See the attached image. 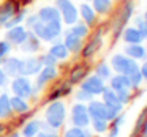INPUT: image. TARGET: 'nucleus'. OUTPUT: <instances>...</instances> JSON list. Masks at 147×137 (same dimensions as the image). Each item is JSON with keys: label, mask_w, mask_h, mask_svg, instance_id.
Wrapping results in <instances>:
<instances>
[{"label": "nucleus", "mask_w": 147, "mask_h": 137, "mask_svg": "<svg viewBox=\"0 0 147 137\" xmlns=\"http://www.w3.org/2000/svg\"><path fill=\"white\" fill-rule=\"evenodd\" d=\"M144 21H146V24H147V11L144 13Z\"/></svg>", "instance_id": "8fccbe9b"}, {"label": "nucleus", "mask_w": 147, "mask_h": 137, "mask_svg": "<svg viewBox=\"0 0 147 137\" xmlns=\"http://www.w3.org/2000/svg\"><path fill=\"white\" fill-rule=\"evenodd\" d=\"M139 73H141V76H142V79L147 80V60L142 63V66H139Z\"/></svg>", "instance_id": "79ce46f5"}, {"label": "nucleus", "mask_w": 147, "mask_h": 137, "mask_svg": "<svg viewBox=\"0 0 147 137\" xmlns=\"http://www.w3.org/2000/svg\"><path fill=\"white\" fill-rule=\"evenodd\" d=\"M92 98H93V95H90L89 92H86V90H82V88L76 93V99L79 102H82V101H92Z\"/></svg>", "instance_id": "58836bf2"}, {"label": "nucleus", "mask_w": 147, "mask_h": 137, "mask_svg": "<svg viewBox=\"0 0 147 137\" xmlns=\"http://www.w3.org/2000/svg\"><path fill=\"white\" fill-rule=\"evenodd\" d=\"M70 32L74 33L76 36H79V38H84V36L89 33V29H87V24H84V22H74L73 29H71Z\"/></svg>", "instance_id": "7c9ffc66"}, {"label": "nucleus", "mask_w": 147, "mask_h": 137, "mask_svg": "<svg viewBox=\"0 0 147 137\" xmlns=\"http://www.w3.org/2000/svg\"><path fill=\"white\" fill-rule=\"evenodd\" d=\"M146 52H147V46H146Z\"/></svg>", "instance_id": "864d4df0"}, {"label": "nucleus", "mask_w": 147, "mask_h": 137, "mask_svg": "<svg viewBox=\"0 0 147 137\" xmlns=\"http://www.w3.org/2000/svg\"><path fill=\"white\" fill-rule=\"evenodd\" d=\"M41 61L40 58H27L22 65V76H33V74H38L41 71Z\"/></svg>", "instance_id": "4468645a"}, {"label": "nucleus", "mask_w": 147, "mask_h": 137, "mask_svg": "<svg viewBox=\"0 0 147 137\" xmlns=\"http://www.w3.org/2000/svg\"><path fill=\"white\" fill-rule=\"evenodd\" d=\"M63 44L68 49V52H79L82 49V38L76 36L71 32H67L63 36Z\"/></svg>", "instance_id": "9b49d317"}, {"label": "nucleus", "mask_w": 147, "mask_h": 137, "mask_svg": "<svg viewBox=\"0 0 147 137\" xmlns=\"http://www.w3.org/2000/svg\"><path fill=\"white\" fill-rule=\"evenodd\" d=\"M10 106H11V110H14L16 114H26L29 110V104L26 102V99L19 98V96L10 98Z\"/></svg>", "instance_id": "412c9836"}, {"label": "nucleus", "mask_w": 147, "mask_h": 137, "mask_svg": "<svg viewBox=\"0 0 147 137\" xmlns=\"http://www.w3.org/2000/svg\"><path fill=\"white\" fill-rule=\"evenodd\" d=\"M100 47H101V36L96 35L95 38H93L92 41H90L89 44H87L86 47L82 49V57H86V58H87V57H90V55H93Z\"/></svg>", "instance_id": "4be33fe9"}, {"label": "nucleus", "mask_w": 147, "mask_h": 137, "mask_svg": "<svg viewBox=\"0 0 147 137\" xmlns=\"http://www.w3.org/2000/svg\"><path fill=\"white\" fill-rule=\"evenodd\" d=\"M11 51V46L8 41H0V58H3L5 55H8V52Z\"/></svg>", "instance_id": "ea45409f"}, {"label": "nucleus", "mask_w": 147, "mask_h": 137, "mask_svg": "<svg viewBox=\"0 0 147 137\" xmlns=\"http://www.w3.org/2000/svg\"><path fill=\"white\" fill-rule=\"evenodd\" d=\"M111 7H112V2L111 0H93V11L95 13H101V14H105V13H108L109 10H111Z\"/></svg>", "instance_id": "c85d7f7f"}, {"label": "nucleus", "mask_w": 147, "mask_h": 137, "mask_svg": "<svg viewBox=\"0 0 147 137\" xmlns=\"http://www.w3.org/2000/svg\"><path fill=\"white\" fill-rule=\"evenodd\" d=\"M5 132H7V128H5V126H3V124H0V137L3 136V134H5Z\"/></svg>", "instance_id": "49530a36"}, {"label": "nucleus", "mask_w": 147, "mask_h": 137, "mask_svg": "<svg viewBox=\"0 0 147 137\" xmlns=\"http://www.w3.org/2000/svg\"><path fill=\"white\" fill-rule=\"evenodd\" d=\"M136 29L139 30V33H141V36H142V39H147V24H146V21L144 19H136Z\"/></svg>", "instance_id": "e433bc0d"}, {"label": "nucleus", "mask_w": 147, "mask_h": 137, "mask_svg": "<svg viewBox=\"0 0 147 137\" xmlns=\"http://www.w3.org/2000/svg\"><path fill=\"white\" fill-rule=\"evenodd\" d=\"M105 87H106L105 85V80L100 79L96 74L89 76L82 84H81V88L86 90V92H89L90 95H101V92L105 90Z\"/></svg>", "instance_id": "0eeeda50"}, {"label": "nucleus", "mask_w": 147, "mask_h": 137, "mask_svg": "<svg viewBox=\"0 0 147 137\" xmlns=\"http://www.w3.org/2000/svg\"><path fill=\"white\" fill-rule=\"evenodd\" d=\"M71 121L78 128L89 126L90 117H89V112H87V107L82 102H78V104L73 106V109H71Z\"/></svg>", "instance_id": "39448f33"}, {"label": "nucleus", "mask_w": 147, "mask_h": 137, "mask_svg": "<svg viewBox=\"0 0 147 137\" xmlns=\"http://www.w3.org/2000/svg\"><path fill=\"white\" fill-rule=\"evenodd\" d=\"M123 39L127 44H141L142 36H141L139 30L136 27H127L123 30Z\"/></svg>", "instance_id": "6ab92c4d"}, {"label": "nucleus", "mask_w": 147, "mask_h": 137, "mask_svg": "<svg viewBox=\"0 0 147 137\" xmlns=\"http://www.w3.org/2000/svg\"><path fill=\"white\" fill-rule=\"evenodd\" d=\"M10 137H19V134H11Z\"/></svg>", "instance_id": "3c124183"}, {"label": "nucleus", "mask_w": 147, "mask_h": 137, "mask_svg": "<svg viewBox=\"0 0 147 137\" xmlns=\"http://www.w3.org/2000/svg\"><path fill=\"white\" fill-rule=\"evenodd\" d=\"M95 74L103 80L111 79V68H109L106 63H100L98 66H96V70H95Z\"/></svg>", "instance_id": "2f4dec72"}, {"label": "nucleus", "mask_w": 147, "mask_h": 137, "mask_svg": "<svg viewBox=\"0 0 147 137\" xmlns=\"http://www.w3.org/2000/svg\"><path fill=\"white\" fill-rule=\"evenodd\" d=\"M119 136V126H112L111 132H109V137H117Z\"/></svg>", "instance_id": "a18cd8bd"}, {"label": "nucleus", "mask_w": 147, "mask_h": 137, "mask_svg": "<svg viewBox=\"0 0 147 137\" xmlns=\"http://www.w3.org/2000/svg\"><path fill=\"white\" fill-rule=\"evenodd\" d=\"M127 77H128V82H130V87H133V88H138L141 80H142V76H141L139 71H136V73L130 74V76H127Z\"/></svg>", "instance_id": "72a5a7b5"}, {"label": "nucleus", "mask_w": 147, "mask_h": 137, "mask_svg": "<svg viewBox=\"0 0 147 137\" xmlns=\"http://www.w3.org/2000/svg\"><path fill=\"white\" fill-rule=\"evenodd\" d=\"M22 17H24V11H21V13H18L16 16H13L10 21H8L7 24H5V27H8V29H11V27H14V25H18V24L22 21Z\"/></svg>", "instance_id": "4c0bfd02"}, {"label": "nucleus", "mask_w": 147, "mask_h": 137, "mask_svg": "<svg viewBox=\"0 0 147 137\" xmlns=\"http://www.w3.org/2000/svg\"><path fill=\"white\" fill-rule=\"evenodd\" d=\"M7 82V74L3 73V70H0V87H3Z\"/></svg>", "instance_id": "c03bdc74"}, {"label": "nucleus", "mask_w": 147, "mask_h": 137, "mask_svg": "<svg viewBox=\"0 0 147 137\" xmlns=\"http://www.w3.org/2000/svg\"><path fill=\"white\" fill-rule=\"evenodd\" d=\"M49 54H51L52 57H55L57 60H63V58L68 57L70 52H68V49L65 47L63 43H55V44L49 49Z\"/></svg>", "instance_id": "b1692460"}, {"label": "nucleus", "mask_w": 147, "mask_h": 137, "mask_svg": "<svg viewBox=\"0 0 147 137\" xmlns=\"http://www.w3.org/2000/svg\"><path fill=\"white\" fill-rule=\"evenodd\" d=\"M111 66L115 73L123 74V76H130V74L139 71V65H138L136 60L127 57V55H122V54H117V55L112 57Z\"/></svg>", "instance_id": "7ed1b4c3"}, {"label": "nucleus", "mask_w": 147, "mask_h": 137, "mask_svg": "<svg viewBox=\"0 0 147 137\" xmlns=\"http://www.w3.org/2000/svg\"><path fill=\"white\" fill-rule=\"evenodd\" d=\"M36 22H38V16H36V14H33V16H30L29 19H27V25H29L30 29H32Z\"/></svg>", "instance_id": "37998d69"}, {"label": "nucleus", "mask_w": 147, "mask_h": 137, "mask_svg": "<svg viewBox=\"0 0 147 137\" xmlns=\"http://www.w3.org/2000/svg\"><path fill=\"white\" fill-rule=\"evenodd\" d=\"M123 104H117V106H108L106 104V112H105V120L106 121H112L119 114H120Z\"/></svg>", "instance_id": "c756f323"}, {"label": "nucleus", "mask_w": 147, "mask_h": 137, "mask_svg": "<svg viewBox=\"0 0 147 137\" xmlns=\"http://www.w3.org/2000/svg\"><path fill=\"white\" fill-rule=\"evenodd\" d=\"M41 129V121H36V120H32L24 126L22 129V136L24 137H35L36 134L40 132Z\"/></svg>", "instance_id": "5701e85b"}, {"label": "nucleus", "mask_w": 147, "mask_h": 137, "mask_svg": "<svg viewBox=\"0 0 147 137\" xmlns=\"http://www.w3.org/2000/svg\"><path fill=\"white\" fill-rule=\"evenodd\" d=\"M86 71L87 68L84 66V65H78V66H74L73 70H71L70 73V82L71 84H79V80H82L84 77H86Z\"/></svg>", "instance_id": "a878e982"}, {"label": "nucleus", "mask_w": 147, "mask_h": 137, "mask_svg": "<svg viewBox=\"0 0 147 137\" xmlns=\"http://www.w3.org/2000/svg\"><path fill=\"white\" fill-rule=\"evenodd\" d=\"M40 49V43H38V38L32 33H29L27 39L22 43V51L26 52H36Z\"/></svg>", "instance_id": "bb28decb"}, {"label": "nucleus", "mask_w": 147, "mask_h": 137, "mask_svg": "<svg viewBox=\"0 0 147 137\" xmlns=\"http://www.w3.org/2000/svg\"><path fill=\"white\" fill-rule=\"evenodd\" d=\"M92 126L96 132H105L108 129V121L106 120H93L92 121Z\"/></svg>", "instance_id": "c9c22d12"}, {"label": "nucleus", "mask_w": 147, "mask_h": 137, "mask_svg": "<svg viewBox=\"0 0 147 137\" xmlns=\"http://www.w3.org/2000/svg\"><path fill=\"white\" fill-rule=\"evenodd\" d=\"M38 16V21L41 22H51V21H59L60 19V13H59L57 8L54 7H45L36 13Z\"/></svg>", "instance_id": "ddd939ff"}, {"label": "nucleus", "mask_w": 147, "mask_h": 137, "mask_svg": "<svg viewBox=\"0 0 147 137\" xmlns=\"http://www.w3.org/2000/svg\"><path fill=\"white\" fill-rule=\"evenodd\" d=\"M2 61H3V60H2V58H0V65H2Z\"/></svg>", "instance_id": "603ef678"}, {"label": "nucleus", "mask_w": 147, "mask_h": 137, "mask_svg": "<svg viewBox=\"0 0 147 137\" xmlns=\"http://www.w3.org/2000/svg\"><path fill=\"white\" fill-rule=\"evenodd\" d=\"M11 106H10V96L2 95L0 96V118H8L11 115Z\"/></svg>", "instance_id": "cd10ccee"}, {"label": "nucleus", "mask_w": 147, "mask_h": 137, "mask_svg": "<svg viewBox=\"0 0 147 137\" xmlns=\"http://www.w3.org/2000/svg\"><path fill=\"white\" fill-rule=\"evenodd\" d=\"M87 112L89 117H92L93 120H105V112H106V104L103 101H90V104L87 106Z\"/></svg>", "instance_id": "9d476101"}, {"label": "nucleus", "mask_w": 147, "mask_h": 137, "mask_svg": "<svg viewBox=\"0 0 147 137\" xmlns=\"http://www.w3.org/2000/svg\"><path fill=\"white\" fill-rule=\"evenodd\" d=\"M144 131H147V118L144 120V124H142V129H141V132H144Z\"/></svg>", "instance_id": "de8ad7c7"}, {"label": "nucleus", "mask_w": 147, "mask_h": 137, "mask_svg": "<svg viewBox=\"0 0 147 137\" xmlns=\"http://www.w3.org/2000/svg\"><path fill=\"white\" fill-rule=\"evenodd\" d=\"M40 61H41V65H43V66H55V65H57V58H55V57H52L51 54L43 55V57L40 58Z\"/></svg>", "instance_id": "f704fd0d"}, {"label": "nucleus", "mask_w": 147, "mask_h": 137, "mask_svg": "<svg viewBox=\"0 0 147 137\" xmlns=\"http://www.w3.org/2000/svg\"><path fill=\"white\" fill-rule=\"evenodd\" d=\"M27 36H29V33H27L26 29L21 27V25H14L7 32V39L10 43H13V44H22L27 39Z\"/></svg>", "instance_id": "1a4fd4ad"}, {"label": "nucleus", "mask_w": 147, "mask_h": 137, "mask_svg": "<svg viewBox=\"0 0 147 137\" xmlns=\"http://www.w3.org/2000/svg\"><path fill=\"white\" fill-rule=\"evenodd\" d=\"M125 54L133 60H142V58H146L147 52L142 44H128L125 47Z\"/></svg>", "instance_id": "f3484780"}, {"label": "nucleus", "mask_w": 147, "mask_h": 137, "mask_svg": "<svg viewBox=\"0 0 147 137\" xmlns=\"http://www.w3.org/2000/svg\"><path fill=\"white\" fill-rule=\"evenodd\" d=\"M16 13H18V3H14L13 0L7 2L3 7L0 8V25H5Z\"/></svg>", "instance_id": "f8f14e48"}, {"label": "nucleus", "mask_w": 147, "mask_h": 137, "mask_svg": "<svg viewBox=\"0 0 147 137\" xmlns=\"http://www.w3.org/2000/svg\"><path fill=\"white\" fill-rule=\"evenodd\" d=\"M141 137H147V131H144V132H141Z\"/></svg>", "instance_id": "09e8293b"}, {"label": "nucleus", "mask_w": 147, "mask_h": 137, "mask_svg": "<svg viewBox=\"0 0 147 137\" xmlns=\"http://www.w3.org/2000/svg\"><path fill=\"white\" fill-rule=\"evenodd\" d=\"M65 115H67V107L62 101H54L49 104L46 109V123L52 128V129H59L65 121Z\"/></svg>", "instance_id": "f03ea898"}, {"label": "nucleus", "mask_w": 147, "mask_h": 137, "mask_svg": "<svg viewBox=\"0 0 147 137\" xmlns=\"http://www.w3.org/2000/svg\"><path fill=\"white\" fill-rule=\"evenodd\" d=\"M11 90L14 92V96L29 98V96L32 95V84H30V80L24 76L14 77L13 84H11Z\"/></svg>", "instance_id": "423d86ee"}, {"label": "nucleus", "mask_w": 147, "mask_h": 137, "mask_svg": "<svg viewBox=\"0 0 147 137\" xmlns=\"http://www.w3.org/2000/svg\"><path fill=\"white\" fill-rule=\"evenodd\" d=\"M111 88L115 93L119 92H125V90H130V82H128V77L123 74H117V76L111 77Z\"/></svg>", "instance_id": "a211bd4d"}, {"label": "nucleus", "mask_w": 147, "mask_h": 137, "mask_svg": "<svg viewBox=\"0 0 147 137\" xmlns=\"http://www.w3.org/2000/svg\"><path fill=\"white\" fill-rule=\"evenodd\" d=\"M79 11H81V16H82V19H84V24H87V25H92V24L95 22L96 14H95L93 8L90 7L89 3H82V5H81V8H79Z\"/></svg>", "instance_id": "aec40b11"}, {"label": "nucleus", "mask_w": 147, "mask_h": 137, "mask_svg": "<svg viewBox=\"0 0 147 137\" xmlns=\"http://www.w3.org/2000/svg\"><path fill=\"white\" fill-rule=\"evenodd\" d=\"M57 76V70L55 66H45L41 70V73L38 74V79H36V88H41L46 85V82H49L51 79Z\"/></svg>", "instance_id": "2eb2a0df"}, {"label": "nucleus", "mask_w": 147, "mask_h": 137, "mask_svg": "<svg viewBox=\"0 0 147 137\" xmlns=\"http://www.w3.org/2000/svg\"><path fill=\"white\" fill-rule=\"evenodd\" d=\"M55 5L60 13V17L67 25H73L74 22H78V10L71 0H55Z\"/></svg>", "instance_id": "20e7f679"}, {"label": "nucleus", "mask_w": 147, "mask_h": 137, "mask_svg": "<svg viewBox=\"0 0 147 137\" xmlns=\"http://www.w3.org/2000/svg\"><path fill=\"white\" fill-rule=\"evenodd\" d=\"M131 13H133V3H131V2H127V3L123 5V8H122L120 14H119L117 24H115V33H117V35L120 33V30H122V27L125 25V22L130 19Z\"/></svg>", "instance_id": "dca6fc26"}, {"label": "nucleus", "mask_w": 147, "mask_h": 137, "mask_svg": "<svg viewBox=\"0 0 147 137\" xmlns=\"http://www.w3.org/2000/svg\"><path fill=\"white\" fill-rule=\"evenodd\" d=\"M3 63V73L7 76H13V77H19L22 76V65L24 61L19 58H8V60L2 61Z\"/></svg>", "instance_id": "6e6552de"}, {"label": "nucleus", "mask_w": 147, "mask_h": 137, "mask_svg": "<svg viewBox=\"0 0 147 137\" xmlns=\"http://www.w3.org/2000/svg\"><path fill=\"white\" fill-rule=\"evenodd\" d=\"M33 35L38 39H43V41H52L54 38H57L62 33V24L60 19L59 21H51V22H38L32 27Z\"/></svg>", "instance_id": "f257e3e1"}, {"label": "nucleus", "mask_w": 147, "mask_h": 137, "mask_svg": "<svg viewBox=\"0 0 147 137\" xmlns=\"http://www.w3.org/2000/svg\"><path fill=\"white\" fill-rule=\"evenodd\" d=\"M101 95H103V102H105V104H108V106L120 104L119 99H117V93H115L111 87H105V90L101 92Z\"/></svg>", "instance_id": "393cba45"}, {"label": "nucleus", "mask_w": 147, "mask_h": 137, "mask_svg": "<svg viewBox=\"0 0 147 137\" xmlns=\"http://www.w3.org/2000/svg\"><path fill=\"white\" fill-rule=\"evenodd\" d=\"M35 137H59V136L55 134V131H52V132H48V131H41V132H38Z\"/></svg>", "instance_id": "a19ab883"}, {"label": "nucleus", "mask_w": 147, "mask_h": 137, "mask_svg": "<svg viewBox=\"0 0 147 137\" xmlns=\"http://www.w3.org/2000/svg\"><path fill=\"white\" fill-rule=\"evenodd\" d=\"M63 137H87V132L84 131V128H78V126H73L70 129H67Z\"/></svg>", "instance_id": "473e14b6"}]
</instances>
